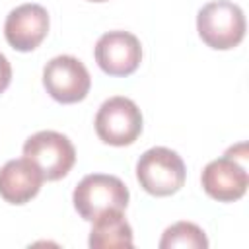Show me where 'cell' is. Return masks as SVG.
I'll return each instance as SVG.
<instances>
[{"instance_id": "obj_1", "label": "cell", "mask_w": 249, "mask_h": 249, "mask_svg": "<svg viewBox=\"0 0 249 249\" xmlns=\"http://www.w3.org/2000/svg\"><path fill=\"white\" fill-rule=\"evenodd\" d=\"M196 31L210 49L216 51L233 49L245 37L243 10L230 0L208 2L198 10Z\"/></svg>"}, {"instance_id": "obj_2", "label": "cell", "mask_w": 249, "mask_h": 249, "mask_svg": "<svg viewBox=\"0 0 249 249\" xmlns=\"http://www.w3.org/2000/svg\"><path fill=\"white\" fill-rule=\"evenodd\" d=\"M187 169L181 156L169 148L156 146L146 150L136 163L140 187L154 196H169L185 185Z\"/></svg>"}, {"instance_id": "obj_3", "label": "cell", "mask_w": 249, "mask_h": 249, "mask_svg": "<svg viewBox=\"0 0 249 249\" xmlns=\"http://www.w3.org/2000/svg\"><path fill=\"white\" fill-rule=\"evenodd\" d=\"M72 202L84 220L93 222L105 210H124L128 204V189L115 175L91 173L76 185Z\"/></svg>"}, {"instance_id": "obj_4", "label": "cell", "mask_w": 249, "mask_h": 249, "mask_svg": "<svg viewBox=\"0 0 249 249\" xmlns=\"http://www.w3.org/2000/svg\"><path fill=\"white\" fill-rule=\"evenodd\" d=\"M23 158L39 167L43 179L58 181L72 169L76 161V150L68 136L56 130H39L25 140Z\"/></svg>"}, {"instance_id": "obj_5", "label": "cell", "mask_w": 249, "mask_h": 249, "mask_svg": "<svg viewBox=\"0 0 249 249\" xmlns=\"http://www.w3.org/2000/svg\"><path fill=\"white\" fill-rule=\"evenodd\" d=\"M97 136L111 146H128L142 132V113L138 105L123 95L109 97L95 115Z\"/></svg>"}, {"instance_id": "obj_6", "label": "cell", "mask_w": 249, "mask_h": 249, "mask_svg": "<svg viewBox=\"0 0 249 249\" xmlns=\"http://www.w3.org/2000/svg\"><path fill=\"white\" fill-rule=\"evenodd\" d=\"M245 160H247L245 150L239 156H233V152L228 150L222 158L206 163L200 175L204 193L218 202H233L241 198L249 185Z\"/></svg>"}, {"instance_id": "obj_7", "label": "cell", "mask_w": 249, "mask_h": 249, "mask_svg": "<svg viewBox=\"0 0 249 249\" xmlns=\"http://www.w3.org/2000/svg\"><path fill=\"white\" fill-rule=\"evenodd\" d=\"M43 86L58 103L82 101L91 86L88 68L72 54H58L43 68Z\"/></svg>"}, {"instance_id": "obj_8", "label": "cell", "mask_w": 249, "mask_h": 249, "mask_svg": "<svg viewBox=\"0 0 249 249\" xmlns=\"http://www.w3.org/2000/svg\"><path fill=\"white\" fill-rule=\"evenodd\" d=\"M95 62L109 76H128L142 60V45L136 35L128 31H107L103 33L93 49Z\"/></svg>"}, {"instance_id": "obj_9", "label": "cell", "mask_w": 249, "mask_h": 249, "mask_svg": "<svg viewBox=\"0 0 249 249\" xmlns=\"http://www.w3.org/2000/svg\"><path fill=\"white\" fill-rule=\"evenodd\" d=\"M49 33V14L39 4H21L14 8L4 21V35L10 47L27 53L41 45Z\"/></svg>"}, {"instance_id": "obj_10", "label": "cell", "mask_w": 249, "mask_h": 249, "mask_svg": "<svg viewBox=\"0 0 249 249\" xmlns=\"http://www.w3.org/2000/svg\"><path fill=\"white\" fill-rule=\"evenodd\" d=\"M43 173L27 158L10 160L0 167V196L10 204H25L43 185Z\"/></svg>"}, {"instance_id": "obj_11", "label": "cell", "mask_w": 249, "mask_h": 249, "mask_svg": "<svg viewBox=\"0 0 249 249\" xmlns=\"http://www.w3.org/2000/svg\"><path fill=\"white\" fill-rule=\"evenodd\" d=\"M89 247L105 249V247H132V228L123 216V210H105L101 212L91 226L89 231Z\"/></svg>"}, {"instance_id": "obj_12", "label": "cell", "mask_w": 249, "mask_h": 249, "mask_svg": "<svg viewBox=\"0 0 249 249\" xmlns=\"http://www.w3.org/2000/svg\"><path fill=\"white\" fill-rule=\"evenodd\" d=\"M173 247H183V249H206L208 239L204 231L193 224V222H177L169 226L161 239H160V249H173Z\"/></svg>"}, {"instance_id": "obj_13", "label": "cell", "mask_w": 249, "mask_h": 249, "mask_svg": "<svg viewBox=\"0 0 249 249\" xmlns=\"http://www.w3.org/2000/svg\"><path fill=\"white\" fill-rule=\"evenodd\" d=\"M10 82H12V66L8 58L0 53V93L10 86Z\"/></svg>"}, {"instance_id": "obj_14", "label": "cell", "mask_w": 249, "mask_h": 249, "mask_svg": "<svg viewBox=\"0 0 249 249\" xmlns=\"http://www.w3.org/2000/svg\"><path fill=\"white\" fill-rule=\"evenodd\" d=\"M91 2H105V0H91Z\"/></svg>"}]
</instances>
